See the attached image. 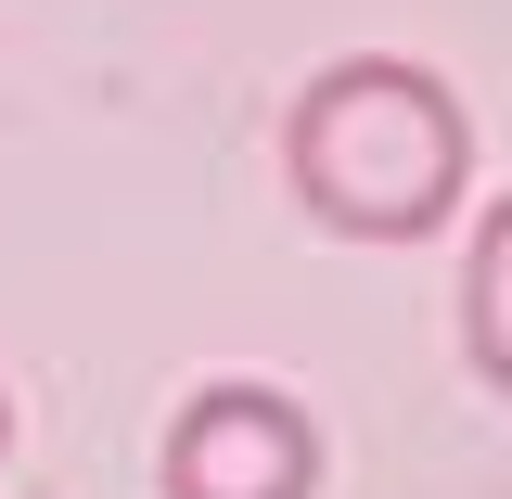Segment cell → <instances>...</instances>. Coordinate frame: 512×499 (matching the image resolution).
Returning a JSON list of instances; mask_svg holds the SVG:
<instances>
[{
	"instance_id": "obj_1",
	"label": "cell",
	"mask_w": 512,
	"mask_h": 499,
	"mask_svg": "<svg viewBox=\"0 0 512 499\" xmlns=\"http://www.w3.org/2000/svg\"><path fill=\"white\" fill-rule=\"evenodd\" d=\"M282 180L346 244H423L474 180V116L423 52H333L282 116Z\"/></svg>"
},
{
	"instance_id": "obj_2",
	"label": "cell",
	"mask_w": 512,
	"mask_h": 499,
	"mask_svg": "<svg viewBox=\"0 0 512 499\" xmlns=\"http://www.w3.org/2000/svg\"><path fill=\"white\" fill-rule=\"evenodd\" d=\"M154 487L167 499H320L308 397H282V384H256V372L192 384L180 410H167V436H154Z\"/></svg>"
},
{
	"instance_id": "obj_3",
	"label": "cell",
	"mask_w": 512,
	"mask_h": 499,
	"mask_svg": "<svg viewBox=\"0 0 512 499\" xmlns=\"http://www.w3.org/2000/svg\"><path fill=\"white\" fill-rule=\"evenodd\" d=\"M461 359L487 397H512V192L474 218V244H461Z\"/></svg>"
},
{
	"instance_id": "obj_4",
	"label": "cell",
	"mask_w": 512,
	"mask_h": 499,
	"mask_svg": "<svg viewBox=\"0 0 512 499\" xmlns=\"http://www.w3.org/2000/svg\"><path fill=\"white\" fill-rule=\"evenodd\" d=\"M0 448H13V397H0Z\"/></svg>"
}]
</instances>
